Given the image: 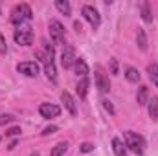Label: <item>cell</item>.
Masks as SVG:
<instances>
[{
	"label": "cell",
	"mask_w": 158,
	"mask_h": 156,
	"mask_svg": "<svg viewBox=\"0 0 158 156\" xmlns=\"http://www.w3.org/2000/svg\"><path fill=\"white\" fill-rule=\"evenodd\" d=\"M140 11H142V18L143 22H153V13H151V6L147 0L140 2Z\"/></svg>",
	"instance_id": "obj_12"
},
{
	"label": "cell",
	"mask_w": 158,
	"mask_h": 156,
	"mask_svg": "<svg viewBox=\"0 0 158 156\" xmlns=\"http://www.w3.org/2000/svg\"><path fill=\"white\" fill-rule=\"evenodd\" d=\"M81 13H83V17L90 22V26H92L94 30H98V28L101 26V17H99L98 9H96L94 6H83Z\"/></svg>",
	"instance_id": "obj_5"
},
{
	"label": "cell",
	"mask_w": 158,
	"mask_h": 156,
	"mask_svg": "<svg viewBox=\"0 0 158 156\" xmlns=\"http://www.w3.org/2000/svg\"><path fill=\"white\" fill-rule=\"evenodd\" d=\"M112 149H114V154L116 156H127V147H125V143L119 138L112 140Z\"/></svg>",
	"instance_id": "obj_16"
},
{
	"label": "cell",
	"mask_w": 158,
	"mask_h": 156,
	"mask_svg": "<svg viewBox=\"0 0 158 156\" xmlns=\"http://www.w3.org/2000/svg\"><path fill=\"white\" fill-rule=\"evenodd\" d=\"M110 74H118V61L116 59H110Z\"/></svg>",
	"instance_id": "obj_29"
},
{
	"label": "cell",
	"mask_w": 158,
	"mask_h": 156,
	"mask_svg": "<svg viewBox=\"0 0 158 156\" xmlns=\"http://www.w3.org/2000/svg\"><path fill=\"white\" fill-rule=\"evenodd\" d=\"M50 37L55 44H64V28L59 20H50Z\"/></svg>",
	"instance_id": "obj_6"
},
{
	"label": "cell",
	"mask_w": 158,
	"mask_h": 156,
	"mask_svg": "<svg viewBox=\"0 0 158 156\" xmlns=\"http://www.w3.org/2000/svg\"><path fill=\"white\" fill-rule=\"evenodd\" d=\"M46 53H44V74L52 83L57 81V72H55V64H53V46L46 44Z\"/></svg>",
	"instance_id": "obj_3"
},
{
	"label": "cell",
	"mask_w": 158,
	"mask_h": 156,
	"mask_svg": "<svg viewBox=\"0 0 158 156\" xmlns=\"http://www.w3.org/2000/svg\"><path fill=\"white\" fill-rule=\"evenodd\" d=\"M74 28H76L77 31H81V24H79V22H74Z\"/></svg>",
	"instance_id": "obj_30"
},
{
	"label": "cell",
	"mask_w": 158,
	"mask_h": 156,
	"mask_svg": "<svg viewBox=\"0 0 158 156\" xmlns=\"http://www.w3.org/2000/svg\"><path fill=\"white\" fill-rule=\"evenodd\" d=\"M66 149H68V143H66V142H61V143H57V145L52 149L50 156H63L66 153Z\"/></svg>",
	"instance_id": "obj_21"
},
{
	"label": "cell",
	"mask_w": 158,
	"mask_h": 156,
	"mask_svg": "<svg viewBox=\"0 0 158 156\" xmlns=\"http://www.w3.org/2000/svg\"><path fill=\"white\" fill-rule=\"evenodd\" d=\"M61 101L64 103L66 110H68L72 116H76V114H77V107H76V101H74V97H72L68 92H63V94H61Z\"/></svg>",
	"instance_id": "obj_11"
},
{
	"label": "cell",
	"mask_w": 158,
	"mask_h": 156,
	"mask_svg": "<svg viewBox=\"0 0 158 156\" xmlns=\"http://www.w3.org/2000/svg\"><path fill=\"white\" fill-rule=\"evenodd\" d=\"M57 130H59V129H57L55 125H50V127H46V129L42 130V134H44V136H50V134H55Z\"/></svg>",
	"instance_id": "obj_26"
},
{
	"label": "cell",
	"mask_w": 158,
	"mask_h": 156,
	"mask_svg": "<svg viewBox=\"0 0 158 156\" xmlns=\"http://www.w3.org/2000/svg\"><path fill=\"white\" fill-rule=\"evenodd\" d=\"M79 151H81V153H92V151H94V145H92V143H81V145H79Z\"/></svg>",
	"instance_id": "obj_25"
},
{
	"label": "cell",
	"mask_w": 158,
	"mask_h": 156,
	"mask_svg": "<svg viewBox=\"0 0 158 156\" xmlns=\"http://www.w3.org/2000/svg\"><path fill=\"white\" fill-rule=\"evenodd\" d=\"M88 86H90V81L86 77H83L81 81L77 83V96H79V99H85L86 97V94H88Z\"/></svg>",
	"instance_id": "obj_13"
},
{
	"label": "cell",
	"mask_w": 158,
	"mask_h": 156,
	"mask_svg": "<svg viewBox=\"0 0 158 156\" xmlns=\"http://www.w3.org/2000/svg\"><path fill=\"white\" fill-rule=\"evenodd\" d=\"M74 70H76V74L81 76V77H86L88 76V64L83 61V59H76V64H74Z\"/></svg>",
	"instance_id": "obj_14"
},
{
	"label": "cell",
	"mask_w": 158,
	"mask_h": 156,
	"mask_svg": "<svg viewBox=\"0 0 158 156\" xmlns=\"http://www.w3.org/2000/svg\"><path fill=\"white\" fill-rule=\"evenodd\" d=\"M123 72H125V77H127V81H131V83H138L140 81V72L136 70V68H132V66H125L123 68Z\"/></svg>",
	"instance_id": "obj_15"
},
{
	"label": "cell",
	"mask_w": 158,
	"mask_h": 156,
	"mask_svg": "<svg viewBox=\"0 0 158 156\" xmlns=\"http://www.w3.org/2000/svg\"><path fill=\"white\" fill-rule=\"evenodd\" d=\"M76 51H74V48L72 46H66L64 50H63V55H61V64H63V68L64 70H68V68H74V64H76Z\"/></svg>",
	"instance_id": "obj_8"
},
{
	"label": "cell",
	"mask_w": 158,
	"mask_h": 156,
	"mask_svg": "<svg viewBox=\"0 0 158 156\" xmlns=\"http://www.w3.org/2000/svg\"><path fill=\"white\" fill-rule=\"evenodd\" d=\"M55 7H57V11L63 13V15H70V13H72V7H70V4H68L66 0H55Z\"/></svg>",
	"instance_id": "obj_20"
},
{
	"label": "cell",
	"mask_w": 158,
	"mask_h": 156,
	"mask_svg": "<svg viewBox=\"0 0 158 156\" xmlns=\"http://www.w3.org/2000/svg\"><path fill=\"white\" fill-rule=\"evenodd\" d=\"M13 37H15V42H17V44H20V46H30V44L33 42V30H31L30 24H22V26H19V28L15 30Z\"/></svg>",
	"instance_id": "obj_4"
},
{
	"label": "cell",
	"mask_w": 158,
	"mask_h": 156,
	"mask_svg": "<svg viewBox=\"0 0 158 156\" xmlns=\"http://www.w3.org/2000/svg\"><path fill=\"white\" fill-rule=\"evenodd\" d=\"M31 18H33V13H31V7L28 4H17L11 9V22L17 28L26 24V20H31Z\"/></svg>",
	"instance_id": "obj_1"
},
{
	"label": "cell",
	"mask_w": 158,
	"mask_h": 156,
	"mask_svg": "<svg viewBox=\"0 0 158 156\" xmlns=\"http://www.w3.org/2000/svg\"><path fill=\"white\" fill-rule=\"evenodd\" d=\"M147 74H149L151 81L158 86V64H156V63H153V64H149V66H147Z\"/></svg>",
	"instance_id": "obj_22"
},
{
	"label": "cell",
	"mask_w": 158,
	"mask_h": 156,
	"mask_svg": "<svg viewBox=\"0 0 158 156\" xmlns=\"http://www.w3.org/2000/svg\"><path fill=\"white\" fill-rule=\"evenodd\" d=\"M147 97H149V88L147 86H140L138 88V94H136L138 105H147Z\"/></svg>",
	"instance_id": "obj_18"
},
{
	"label": "cell",
	"mask_w": 158,
	"mask_h": 156,
	"mask_svg": "<svg viewBox=\"0 0 158 156\" xmlns=\"http://www.w3.org/2000/svg\"><path fill=\"white\" fill-rule=\"evenodd\" d=\"M20 134V127H11L6 130V136H19Z\"/></svg>",
	"instance_id": "obj_27"
},
{
	"label": "cell",
	"mask_w": 158,
	"mask_h": 156,
	"mask_svg": "<svg viewBox=\"0 0 158 156\" xmlns=\"http://www.w3.org/2000/svg\"><path fill=\"white\" fill-rule=\"evenodd\" d=\"M7 51V44H6V39H4V35L0 33V53H6Z\"/></svg>",
	"instance_id": "obj_28"
},
{
	"label": "cell",
	"mask_w": 158,
	"mask_h": 156,
	"mask_svg": "<svg viewBox=\"0 0 158 156\" xmlns=\"http://www.w3.org/2000/svg\"><path fill=\"white\" fill-rule=\"evenodd\" d=\"M11 121H15V116H11V114H0V125H9Z\"/></svg>",
	"instance_id": "obj_24"
},
{
	"label": "cell",
	"mask_w": 158,
	"mask_h": 156,
	"mask_svg": "<svg viewBox=\"0 0 158 156\" xmlns=\"http://www.w3.org/2000/svg\"><path fill=\"white\" fill-rule=\"evenodd\" d=\"M17 72L28 76V77H37L39 76V64L33 61H26V63H19L17 64Z\"/></svg>",
	"instance_id": "obj_7"
},
{
	"label": "cell",
	"mask_w": 158,
	"mask_h": 156,
	"mask_svg": "<svg viewBox=\"0 0 158 156\" xmlns=\"http://www.w3.org/2000/svg\"><path fill=\"white\" fill-rule=\"evenodd\" d=\"M96 84H98V90H99L101 94H107V92L110 90V81H109V76H107L101 68H98V70H96Z\"/></svg>",
	"instance_id": "obj_9"
},
{
	"label": "cell",
	"mask_w": 158,
	"mask_h": 156,
	"mask_svg": "<svg viewBox=\"0 0 158 156\" xmlns=\"http://www.w3.org/2000/svg\"><path fill=\"white\" fill-rule=\"evenodd\" d=\"M147 105H149V107H147V110H149L151 119H158V97H156V96H153V97H151V101H149Z\"/></svg>",
	"instance_id": "obj_17"
},
{
	"label": "cell",
	"mask_w": 158,
	"mask_h": 156,
	"mask_svg": "<svg viewBox=\"0 0 158 156\" xmlns=\"http://www.w3.org/2000/svg\"><path fill=\"white\" fill-rule=\"evenodd\" d=\"M136 42H138L140 50H147V35H145L143 28H138V31H136Z\"/></svg>",
	"instance_id": "obj_19"
},
{
	"label": "cell",
	"mask_w": 158,
	"mask_h": 156,
	"mask_svg": "<svg viewBox=\"0 0 158 156\" xmlns=\"http://www.w3.org/2000/svg\"><path fill=\"white\" fill-rule=\"evenodd\" d=\"M125 147H127L129 151H132L134 154L142 156L143 154V147H145V140H143L140 134H136V132H132V130H127V132H125Z\"/></svg>",
	"instance_id": "obj_2"
},
{
	"label": "cell",
	"mask_w": 158,
	"mask_h": 156,
	"mask_svg": "<svg viewBox=\"0 0 158 156\" xmlns=\"http://www.w3.org/2000/svg\"><path fill=\"white\" fill-rule=\"evenodd\" d=\"M101 105H103V109H105V110H107L110 116H114V114H116V110H114V105H112L109 99H101Z\"/></svg>",
	"instance_id": "obj_23"
},
{
	"label": "cell",
	"mask_w": 158,
	"mask_h": 156,
	"mask_svg": "<svg viewBox=\"0 0 158 156\" xmlns=\"http://www.w3.org/2000/svg\"><path fill=\"white\" fill-rule=\"evenodd\" d=\"M39 112L42 117H46V119H52V117H57L61 114V109L57 107V105H52V103H42L39 107Z\"/></svg>",
	"instance_id": "obj_10"
}]
</instances>
